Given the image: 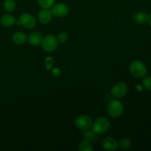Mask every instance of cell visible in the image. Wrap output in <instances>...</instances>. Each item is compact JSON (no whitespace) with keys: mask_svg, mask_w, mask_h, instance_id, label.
<instances>
[{"mask_svg":"<svg viewBox=\"0 0 151 151\" xmlns=\"http://www.w3.org/2000/svg\"><path fill=\"white\" fill-rule=\"evenodd\" d=\"M130 71L131 75L137 78H143L147 75V67L143 62L140 60H134L130 65Z\"/></svg>","mask_w":151,"mask_h":151,"instance_id":"cell-1","label":"cell"},{"mask_svg":"<svg viewBox=\"0 0 151 151\" xmlns=\"http://www.w3.org/2000/svg\"><path fill=\"white\" fill-rule=\"evenodd\" d=\"M108 113L111 117L117 118L122 115L124 111L122 103L118 100H112L108 105Z\"/></svg>","mask_w":151,"mask_h":151,"instance_id":"cell-2","label":"cell"},{"mask_svg":"<svg viewBox=\"0 0 151 151\" xmlns=\"http://www.w3.org/2000/svg\"><path fill=\"white\" fill-rule=\"evenodd\" d=\"M110 128V122L109 119L103 116L97 118L93 123V130L99 134L107 132Z\"/></svg>","mask_w":151,"mask_h":151,"instance_id":"cell-3","label":"cell"},{"mask_svg":"<svg viewBox=\"0 0 151 151\" xmlns=\"http://www.w3.org/2000/svg\"><path fill=\"white\" fill-rule=\"evenodd\" d=\"M41 44H42V47L44 51L47 52H51L57 48V38L52 35H48L45 38H43Z\"/></svg>","mask_w":151,"mask_h":151,"instance_id":"cell-4","label":"cell"},{"mask_svg":"<svg viewBox=\"0 0 151 151\" xmlns=\"http://www.w3.org/2000/svg\"><path fill=\"white\" fill-rule=\"evenodd\" d=\"M75 125L78 129L84 131L91 128L92 119L88 115H81L75 119Z\"/></svg>","mask_w":151,"mask_h":151,"instance_id":"cell-5","label":"cell"},{"mask_svg":"<svg viewBox=\"0 0 151 151\" xmlns=\"http://www.w3.org/2000/svg\"><path fill=\"white\" fill-rule=\"evenodd\" d=\"M128 91V86L125 83H118L116 85L114 86L113 88H111V93L114 97L118 99L126 95Z\"/></svg>","mask_w":151,"mask_h":151,"instance_id":"cell-6","label":"cell"},{"mask_svg":"<svg viewBox=\"0 0 151 151\" xmlns=\"http://www.w3.org/2000/svg\"><path fill=\"white\" fill-rule=\"evenodd\" d=\"M19 22L21 25L27 29H32L36 25V21L35 17L29 13H24L19 17Z\"/></svg>","mask_w":151,"mask_h":151,"instance_id":"cell-7","label":"cell"},{"mask_svg":"<svg viewBox=\"0 0 151 151\" xmlns=\"http://www.w3.org/2000/svg\"><path fill=\"white\" fill-rule=\"evenodd\" d=\"M68 13H69V8H68L67 5L63 3H58V4H56L55 5L52 6V13L56 17H65L68 14Z\"/></svg>","mask_w":151,"mask_h":151,"instance_id":"cell-8","label":"cell"},{"mask_svg":"<svg viewBox=\"0 0 151 151\" xmlns=\"http://www.w3.org/2000/svg\"><path fill=\"white\" fill-rule=\"evenodd\" d=\"M103 147L106 150L114 151L119 148V145L113 137H106L103 141Z\"/></svg>","mask_w":151,"mask_h":151,"instance_id":"cell-9","label":"cell"},{"mask_svg":"<svg viewBox=\"0 0 151 151\" xmlns=\"http://www.w3.org/2000/svg\"><path fill=\"white\" fill-rule=\"evenodd\" d=\"M38 18L41 23L48 24L49 22H51L52 18V13L51 10L49 9L43 8L38 13Z\"/></svg>","mask_w":151,"mask_h":151,"instance_id":"cell-10","label":"cell"},{"mask_svg":"<svg viewBox=\"0 0 151 151\" xmlns=\"http://www.w3.org/2000/svg\"><path fill=\"white\" fill-rule=\"evenodd\" d=\"M83 138L90 142H95L99 140V134L96 133L94 130H86L83 134Z\"/></svg>","mask_w":151,"mask_h":151,"instance_id":"cell-11","label":"cell"},{"mask_svg":"<svg viewBox=\"0 0 151 151\" xmlns=\"http://www.w3.org/2000/svg\"><path fill=\"white\" fill-rule=\"evenodd\" d=\"M43 40L42 34L39 32H34L29 35L28 38L29 43L32 46H38L41 44Z\"/></svg>","mask_w":151,"mask_h":151,"instance_id":"cell-12","label":"cell"},{"mask_svg":"<svg viewBox=\"0 0 151 151\" xmlns=\"http://www.w3.org/2000/svg\"><path fill=\"white\" fill-rule=\"evenodd\" d=\"M27 35L22 32H15L13 35V37H12V40H13V43L18 44V45L24 44L27 41Z\"/></svg>","mask_w":151,"mask_h":151,"instance_id":"cell-13","label":"cell"},{"mask_svg":"<svg viewBox=\"0 0 151 151\" xmlns=\"http://www.w3.org/2000/svg\"><path fill=\"white\" fill-rule=\"evenodd\" d=\"M16 18L12 15H4L1 19V24L2 26L5 27H11L16 23Z\"/></svg>","mask_w":151,"mask_h":151,"instance_id":"cell-14","label":"cell"},{"mask_svg":"<svg viewBox=\"0 0 151 151\" xmlns=\"http://www.w3.org/2000/svg\"><path fill=\"white\" fill-rule=\"evenodd\" d=\"M147 16L145 12L139 11L136 13L134 16V19L137 24H144L147 22Z\"/></svg>","mask_w":151,"mask_h":151,"instance_id":"cell-15","label":"cell"},{"mask_svg":"<svg viewBox=\"0 0 151 151\" xmlns=\"http://www.w3.org/2000/svg\"><path fill=\"white\" fill-rule=\"evenodd\" d=\"M78 149L81 151H93L94 147L91 142L86 139H83L78 145Z\"/></svg>","mask_w":151,"mask_h":151,"instance_id":"cell-16","label":"cell"},{"mask_svg":"<svg viewBox=\"0 0 151 151\" xmlns=\"http://www.w3.org/2000/svg\"><path fill=\"white\" fill-rule=\"evenodd\" d=\"M119 147L122 150H128L131 147V142L129 139L128 138H122L118 142Z\"/></svg>","mask_w":151,"mask_h":151,"instance_id":"cell-17","label":"cell"},{"mask_svg":"<svg viewBox=\"0 0 151 151\" xmlns=\"http://www.w3.org/2000/svg\"><path fill=\"white\" fill-rule=\"evenodd\" d=\"M16 2L14 0H5L4 2V10L7 12H12L16 8Z\"/></svg>","mask_w":151,"mask_h":151,"instance_id":"cell-18","label":"cell"},{"mask_svg":"<svg viewBox=\"0 0 151 151\" xmlns=\"http://www.w3.org/2000/svg\"><path fill=\"white\" fill-rule=\"evenodd\" d=\"M38 4L43 8L50 9L54 5L55 0H38Z\"/></svg>","mask_w":151,"mask_h":151,"instance_id":"cell-19","label":"cell"},{"mask_svg":"<svg viewBox=\"0 0 151 151\" xmlns=\"http://www.w3.org/2000/svg\"><path fill=\"white\" fill-rule=\"evenodd\" d=\"M68 38H69V37H68L67 34H66V32H60L56 38H57V41H58L59 43H60V44H64V43H66V41H67Z\"/></svg>","mask_w":151,"mask_h":151,"instance_id":"cell-20","label":"cell"},{"mask_svg":"<svg viewBox=\"0 0 151 151\" xmlns=\"http://www.w3.org/2000/svg\"><path fill=\"white\" fill-rule=\"evenodd\" d=\"M143 86L148 90H151V77H146L142 81Z\"/></svg>","mask_w":151,"mask_h":151,"instance_id":"cell-21","label":"cell"},{"mask_svg":"<svg viewBox=\"0 0 151 151\" xmlns=\"http://www.w3.org/2000/svg\"><path fill=\"white\" fill-rule=\"evenodd\" d=\"M45 66L47 69H50L53 66V59L49 57L45 60Z\"/></svg>","mask_w":151,"mask_h":151,"instance_id":"cell-22","label":"cell"},{"mask_svg":"<svg viewBox=\"0 0 151 151\" xmlns=\"http://www.w3.org/2000/svg\"><path fill=\"white\" fill-rule=\"evenodd\" d=\"M147 22L149 24V25H150V26H151V13H150V14L147 15Z\"/></svg>","mask_w":151,"mask_h":151,"instance_id":"cell-23","label":"cell"}]
</instances>
